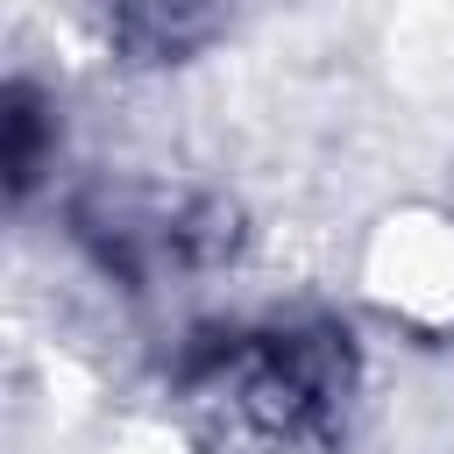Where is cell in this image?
<instances>
[{
  "label": "cell",
  "instance_id": "3957f363",
  "mask_svg": "<svg viewBox=\"0 0 454 454\" xmlns=\"http://www.w3.org/2000/svg\"><path fill=\"white\" fill-rule=\"evenodd\" d=\"M43 170V106L28 85H7V184L28 192Z\"/></svg>",
  "mask_w": 454,
  "mask_h": 454
},
{
  "label": "cell",
  "instance_id": "6da1fadb",
  "mask_svg": "<svg viewBox=\"0 0 454 454\" xmlns=\"http://www.w3.org/2000/svg\"><path fill=\"white\" fill-rule=\"evenodd\" d=\"M177 411L220 454H312L340 440L362 362L340 326H220L177 355Z\"/></svg>",
  "mask_w": 454,
  "mask_h": 454
},
{
  "label": "cell",
  "instance_id": "7a4b0ae2",
  "mask_svg": "<svg viewBox=\"0 0 454 454\" xmlns=\"http://www.w3.org/2000/svg\"><path fill=\"white\" fill-rule=\"evenodd\" d=\"M78 234L99 248L106 270L156 284V277H192L234 255V213L192 192H92L78 199Z\"/></svg>",
  "mask_w": 454,
  "mask_h": 454
}]
</instances>
